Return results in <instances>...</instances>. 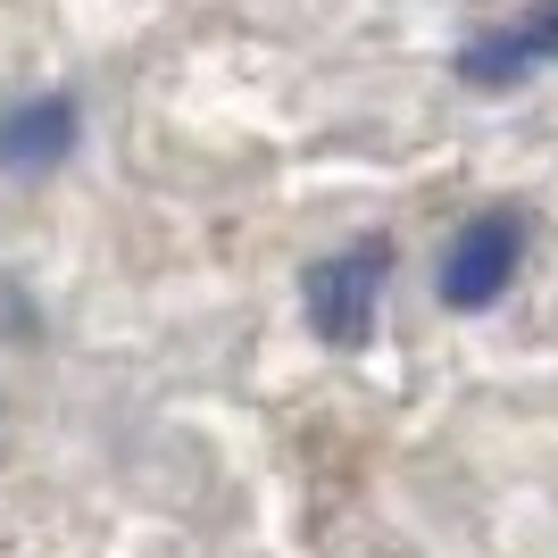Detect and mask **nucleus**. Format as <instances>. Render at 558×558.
<instances>
[{
    "mask_svg": "<svg viewBox=\"0 0 558 558\" xmlns=\"http://www.w3.org/2000/svg\"><path fill=\"white\" fill-rule=\"evenodd\" d=\"M75 150V100L68 93H34L17 100V109H0V159L9 167H50V159H68Z\"/></svg>",
    "mask_w": 558,
    "mask_h": 558,
    "instance_id": "obj_4",
    "label": "nucleus"
},
{
    "mask_svg": "<svg viewBox=\"0 0 558 558\" xmlns=\"http://www.w3.org/2000/svg\"><path fill=\"white\" fill-rule=\"evenodd\" d=\"M517 267H525V217L492 209L442 251V301L450 308H492L517 283Z\"/></svg>",
    "mask_w": 558,
    "mask_h": 558,
    "instance_id": "obj_2",
    "label": "nucleus"
},
{
    "mask_svg": "<svg viewBox=\"0 0 558 558\" xmlns=\"http://www.w3.org/2000/svg\"><path fill=\"white\" fill-rule=\"evenodd\" d=\"M534 68H558V0H534V9L484 25V34L459 50V75H466V84H484V93L525 84Z\"/></svg>",
    "mask_w": 558,
    "mask_h": 558,
    "instance_id": "obj_3",
    "label": "nucleus"
},
{
    "mask_svg": "<svg viewBox=\"0 0 558 558\" xmlns=\"http://www.w3.org/2000/svg\"><path fill=\"white\" fill-rule=\"evenodd\" d=\"M384 283H392V251L384 242H350V251L317 258L308 267V326L326 333L333 350H367Z\"/></svg>",
    "mask_w": 558,
    "mask_h": 558,
    "instance_id": "obj_1",
    "label": "nucleus"
}]
</instances>
